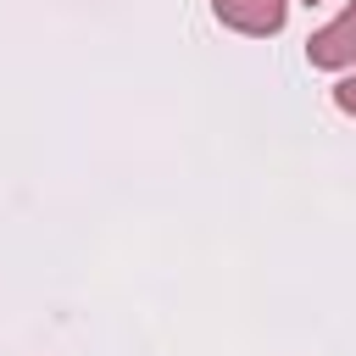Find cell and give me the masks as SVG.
<instances>
[{
	"label": "cell",
	"mask_w": 356,
	"mask_h": 356,
	"mask_svg": "<svg viewBox=\"0 0 356 356\" xmlns=\"http://www.w3.org/2000/svg\"><path fill=\"white\" fill-rule=\"evenodd\" d=\"M334 106H339L345 117H356V72H345V78L334 83Z\"/></svg>",
	"instance_id": "obj_3"
},
{
	"label": "cell",
	"mask_w": 356,
	"mask_h": 356,
	"mask_svg": "<svg viewBox=\"0 0 356 356\" xmlns=\"http://www.w3.org/2000/svg\"><path fill=\"white\" fill-rule=\"evenodd\" d=\"M306 61H312L317 72H345V67H356V0L306 39Z\"/></svg>",
	"instance_id": "obj_1"
},
{
	"label": "cell",
	"mask_w": 356,
	"mask_h": 356,
	"mask_svg": "<svg viewBox=\"0 0 356 356\" xmlns=\"http://www.w3.org/2000/svg\"><path fill=\"white\" fill-rule=\"evenodd\" d=\"M306 6H323V0H306Z\"/></svg>",
	"instance_id": "obj_4"
},
{
	"label": "cell",
	"mask_w": 356,
	"mask_h": 356,
	"mask_svg": "<svg viewBox=\"0 0 356 356\" xmlns=\"http://www.w3.org/2000/svg\"><path fill=\"white\" fill-rule=\"evenodd\" d=\"M211 17L234 33H250V39H273L284 33L289 22V0H211Z\"/></svg>",
	"instance_id": "obj_2"
}]
</instances>
